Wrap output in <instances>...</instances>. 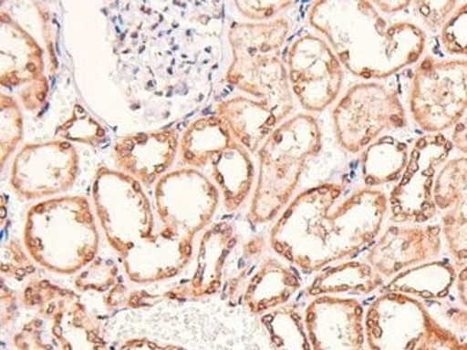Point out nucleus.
I'll list each match as a JSON object with an SVG mask.
<instances>
[{"mask_svg": "<svg viewBox=\"0 0 467 350\" xmlns=\"http://www.w3.org/2000/svg\"><path fill=\"white\" fill-rule=\"evenodd\" d=\"M384 277L364 260H348L321 270L305 290V296H368L383 289Z\"/></svg>", "mask_w": 467, "mask_h": 350, "instance_id": "24", "label": "nucleus"}, {"mask_svg": "<svg viewBox=\"0 0 467 350\" xmlns=\"http://www.w3.org/2000/svg\"><path fill=\"white\" fill-rule=\"evenodd\" d=\"M416 350H467V340H462L433 317Z\"/></svg>", "mask_w": 467, "mask_h": 350, "instance_id": "35", "label": "nucleus"}, {"mask_svg": "<svg viewBox=\"0 0 467 350\" xmlns=\"http://www.w3.org/2000/svg\"><path fill=\"white\" fill-rule=\"evenodd\" d=\"M226 84L244 95L219 102L216 115L226 122L234 139L254 154L294 109L286 65L278 57L266 67Z\"/></svg>", "mask_w": 467, "mask_h": 350, "instance_id": "7", "label": "nucleus"}, {"mask_svg": "<svg viewBox=\"0 0 467 350\" xmlns=\"http://www.w3.org/2000/svg\"><path fill=\"white\" fill-rule=\"evenodd\" d=\"M443 249V232L439 224L389 226L369 247L364 262L387 279L411 267L433 262Z\"/></svg>", "mask_w": 467, "mask_h": 350, "instance_id": "18", "label": "nucleus"}, {"mask_svg": "<svg viewBox=\"0 0 467 350\" xmlns=\"http://www.w3.org/2000/svg\"><path fill=\"white\" fill-rule=\"evenodd\" d=\"M17 304H19V299H17L16 293L6 287L5 280L2 279V326L4 329L6 326H11L16 320Z\"/></svg>", "mask_w": 467, "mask_h": 350, "instance_id": "37", "label": "nucleus"}, {"mask_svg": "<svg viewBox=\"0 0 467 350\" xmlns=\"http://www.w3.org/2000/svg\"><path fill=\"white\" fill-rule=\"evenodd\" d=\"M55 135L68 142H79L89 147H99L106 141V129L97 119L85 111L81 104H75L72 115L59 125Z\"/></svg>", "mask_w": 467, "mask_h": 350, "instance_id": "29", "label": "nucleus"}, {"mask_svg": "<svg viewBox=\"0 0 467 350\" xmlns=\"http://www.w3.org/2000/svg\"><path fill=\"white\" fill-rule=\"evenodd\" d=\"M321 149V127L309 114L295 115L269 135L257 151L259 174L247 216L252 226L268 224L281 216L305 167Z\"/></svg>", "mask_w": 467, "mask_h": 350, "instance_id": "6", "label": "nucleus"}, {"mask_svg": "<svg viewBox=\"0 0 467 350\" xmlns=\"http://www.w3.org/2000/svg\"><path fill=\"white\" fill-rule=\"evenodd\" d=\"M289 31L291 26L285 17H276L268 22L232 25L227 37L234 59L224 81H234L252 74L281 57Z\"/></svg>", "mask_w": 467, "mask_h": 350, "instance_id": "20", "label": "nucleus"}, {"mask_svg": "<svg viewBox=\"0 0 467 350\" xmlns=\"http://www.w3.org/2000/svg\"><path fill=\"white\" fill-rule=\"evenodd\" d=\"M119 350H182L173 345H160L147 339L127 340L121 345Z\"/></svg>", "mask_w": 467, "mask_h": 350, "instance_id": "38", "label": "nucleus"}, {"mask_svg": "<svg viewBox=\"0 0 467 350\" xmlns=\"http://www.w3.org/2000/svg\"><path fill=\"white\" fill-rule=\"evenodd\" d=\"M35 264L36 262L16 239L9 240L5 244L2 252V277L7 276V279L21 283L27 277H34L36 274Z\"/></svg>", "mask_w": 467, "mask_h": 350, "instance_id": "32", "label": "nucleus"}, {"mask_svg": "<svg viewBox=\"0 0 467 350\" xmlns=\"http://www.w3.org/2000/svg\"><path fill=\"white\" fill-rule=\"evenodd\" d=\"M222 194L200 170L167 172L154 187V204L160 230L182 240H194L211 226Z\"/></svg>", "mask_w": 467, "mask_h": 350, "instance_id": "11", "label": "nucleus"}, {"mask_svg": "<svg viewBox=\"0 0 467 350\" xmlns=\"http://www.w3.org/2000/svg\"><path fill=\"white\" fill-rule=\"evenodd\" d=\"M409 105L421 131L441 134L454 129L467 111L466 59L424 57L411 79Z\"/></svg>", "mask_w": 467, "mask_h": 350, "instance_id": "8", "label": "nucleus"}, {"mask_svg": "<svg viewBox=\"0 0 467 350\" xmlns=\"http://www.w3.org/2000/svg\"><path fill=\"white\" fill-rule=\"evenodd\" d=\"M443 134H427L410 151L409 164L389 196V219L394 222L426 224L437 216L434 184L441 165L453 151Z\"/></svg>", "mask_w": 467, "mask_h": 350, "instance_id": "12", "label": "nucleus"}, {"mask_svg": "<svg viewBox=\"0 0 467 350\" xmlns=\"http://www.w3.org/2000/svg\"><path fill=\"white\" fill-rule=\"evenodd\" d=\"M99 242L87 197H54L27 210L24 246L47 272L62 276L78 274L99 256Z\"/></svg>", "mask_w": 467, "mask_h": 350, "instance_id": "4", "label": "nucleus"}, {"mask_svg": "<svg viewBox=\"0 0 467 350\" xmlns=\"http://www.w3.org/2000/svg\"><path fill=\"white\" fill-rule=\"evenodd\" d=\"M308 22L326 36L342 67L371 81L393 77L426 51V32L411 21L389 22L373 2L321 0Z\"/></svg>", "mask_w": 467, "mask_h": 350, "instance_id": "3", "label": "nucleus"}, {"mask_svg": "<svg viewBox=\"0 0 467 350\" xmlns=\"http://www.w3.org/2000/svg\"><path fill=\"white\" fill-rule=\"evenodd\" d=\"M334 131L342 149L351 154L366 151L384 131L407 127V115L399 95L379 82L354 85L332 111Z\"/></svg>", "mask_w": 467, "mask_h": 350, "instance_id": "10", "label": "nucleus"}, {"mask_svg": "<svg viewBox=\"0 0 467 350\" xmlns=\"http://www.w3.org/2000/svg\"><path fill=\"white\" fill-rule=\"evenodd\" d=\"M456 290L462 306L467 309V264L457 274Z\"/></svg>", "mask_w": 467, "mask_h": 350, "instance_id": "41", "label": "nucleus"}, {"mask_svg": "<svg viewBox=\"0 0 467 350\" xmlns=\"http://www.w3.org/2000/svg\"><path fill=\"white\" fill-rule=\"evenodd\" d=\"M234 141V137L223 119L217 115L202 117L192 122L180 139L182 161L189 169H206L214 155Z\"/></svg>", "mask_w": 467, "mask_h": 350, "instance_id": "26", "label": "nucleus"}, {"mask_svg": "<svg viewBox=\"0 0 467 350\" xmlns=\"http://www.w3.org/2000/svg\"><path fill=\"white\" fill-rule=\"evenodd\" d=\"M410 151L406 142L393 135L379 137L361 157V174L368 189L397 182L406 171Z\"/></svg>", "mask_w": 467, "mask_h": 350, "instance_id": "27", "label": "nucleus"}, {"mask_svg": "<svg viewBox=\"0 0 467 350\" xmlns=\"http://www.w3.org/2000/svg\"><path fill=\"white\" fill-rule=\"evenodd\" d=\"M21 304L41 314L54 350H111L97 317L77 292L49 280L31 277L22 290Z\"/></svg>", "mask_w": 467, "mask_h": 350, "instance_id": "9", "label": "nucleus"}, {"mask_svg": "<svg viewBox=\"0 0 467 350\" xmlns=\"http://www.w3.org/2000/svg\"><path fill=\"white\" fill-rule=\"evenodd\" d=\"M411 6H414V14L427 29L437 31L451 19L456 11L457 2H413Z\"/></svg>", "mask_w": 467, "mask_h": 350, "instance_id": "34", "label": "nucleus"}, {"mask_svg": "<svg viewBox=\"0 0 467 350\" xmlns=\"http://www.w3.org/2000/svg\"><path fill=\"white\" fill-rule=\"evenodd\" d=\"M457 274L449 260H433L404 270L384 284L381 292L407 294L421 302H443L456 286Z\"/></svg>", "mask_w": 467, "mask_h": 350, "instance_id": "25", "label": "nucleus"}, {"mask_svg": "<svg viewBox=\"0 0 467 350\" xmlns=\"http://www.w3.org/2000/svg\"><path fill=\"white\" fill-rule=\"evenodd\" d=\"M444 51L453 57H467V2L456 7L441 31Z\"/></svg>", "mask_w": 467, "mask_h": 350, "instance_id": "33", "label": "nucleus"}, {"mask_svg": "<svg viewBox=\"0 0 467 350\" xmlns=\"http://www.w3.org/2000/svg\"><path fill=\"white\" fill-rule=\"evenodd\" d=\"M298 269L281 257H262L242 292L241 304L249 314L262 316L289 304L301 289Z\"/></svg>", "mask_w": 467, "mask_h": 350, "instance_id": "22", "label": "nucleus"}, {"mask_svg": "<svg viewBox=\"0 0 467 350\" xmlns=\"http://www.w3.org/2000/svg\"><path fill=\"white\" fill-rule=\"evenodd\" d=\"M431 312L416 297L381 292L364 314L369 350H416L431 326Z\"/></svg>", "mask_w": 467, "mask_h": 350, "instance_id": "16", "label": "nucleus"}, {"mask_svg": "<svg viewBox=\"0 0 467 350\" xmlns=\"http://www.w3.org/2000/svg\"><path fill=\"white\" fill-rule=\"evenodd\" d=\"M451 142L456 149L467 155V115L454 127Z\"/></svg>", "mask_w": 467, "mask_h": 350, "instance_id": "39", "label": "nucleus"}, {"mask_svg": "<svg viewBox=\"0 0 467 350\" xmlns=\"http://www.w3.org/2000/svg\"><path fill=\"white\" fill-rule=\"evenodd\" d=\"M0 149L2 169L24 139V115L16 99L11 95H0Z\"/></svg>", "mask_w": 467, "mask_h": 350, "instance_id": "30", "label": "nucleus"}, {"mask_svg": "<svg viewBox=\"0 0 467 350\" xmlns=\"http://www.w3.org/2000/svg\"><path fill=\"white\" fill-rule=\"evenodd\" d=\"M387 212L389 197L381 190L322 182L299 192L281 212L269 232V247L302 273H319L371 246Z\"/></svg>", "mask_w": 467, "mask_h": 350, "instance_id": "1", "label": "nucleus"}, {"mask_svg": "<svg viewBox=\"0 0 467 350\" xmlns=\"http://www.w3.org/2000/svg\"><path fill=\"white\" fill-rule=\"evenodd\" d=\"M373 4L383 15H396L399 12L406 11L413 2H373Z\"/></svg>", "mask_w": 467, "mask_h": 350, "instance_id": "40", "label": "nucleus"}, {"mask_svg": "<svg viewBox=\"0 0 467 350\" xmlns=\"http://www.w3.org/2000/svg\"><path fill=\"white\" fill-rule=\"evenodd\" d=\"M92 200L107 242L130 282L161 283L189 266L194 240L176 239L157 229L151 202L137 180L102 167L95 174Z\"/></svg>", "mask_w": 467, "mask_h": 350, "instance_id": "2", "label": "nucleus"}, {"mask_svg": "<svg viewBox=\"0 0 467 350\" xmlns=\"http://www.w3.org/2000/svg\"><path fill=\"white\" fill-rule=\"evenodd\" d=\"M179 149V134L174 129L136 132L117 139L114 159L119 171L151 187L171 169Z\"/></svg>", "mask_w": 467, "mask_h": 350, "instance_id": "19", "label": "nucleus"}, {"mask_svg": "<svg viewBox=\"0 0 467 350\" xmlns=\"http://www.w3.org/2000/svg\"><path fill=\"white\" fill-rule=\"evenodd\" d=\"M261 324L274 350H312L305 316L298 304H288L262 314Z\"/></svg>", "mask_w": 467, "mask_h": 350, "instance_id": "28", "label": "nucleus"}, {"mask_svg": "<svg viewBox=\"0 0 467 350\" xmlns=\"http://www.w3.org/2000/svg\"><path fill=\"white\" fill-rule=\"evenodd\" d=\"M364 307L352 297L321 296L305 309L312 350H369Z\"/></svg>", "mask_w": 467, "mask_h": 350, "instance_id": "17", "label": "nucleus"}, {"mask_svg": "<svg viewBox=\"0 0 467 350\" xmlns=\"http://www.w3.org/2000/svg\"><path fill=\"white\" fill-rule=\"evenodd\" d=\"M79 154L64 139L26 144L12 164L11 186L24 200L54 199L74 187Z\"/></svg>", "mask_w": 467, "mask_h": 350, "instance_id": "14", "label": "nucleus"}, {"mask_svg": "<svg viewBox=\"0 0 467 350\" xmlns=\"http://www.w3.org/2000/svg\"><path fill=\"white\" fill-rule=\"evenodd\" d=\"M119 272L116 262L97 257L91 264L75 276L74 284L79 293L95 292L104 296L119 283Z\"/></svg>", "mask_w": 467, "mask_h": 350, "instance_id": "31", "label": "nucleus"}, {"mask_svg": "<svg viewBox=\"0 0 467 350\" xmlns=\"http://www.w3.org/2000/svg\"><path fill=\"white\" fill-rule=\"evenodd\" d=\"M434 201L451 257L467 262V157L451 160L437 174Z\"/></svg>", "mask_w": 467, "mask_h": 350, "instance_id": "21", "label": "nucleus"}, {"mask_svg": "<svg viewBox=\"0 0 467 350\" xmlns=\"http://www.w3.org/2000/svg\"><path fill=\"white\" fill-rule=\"evenodd\" d=\"M237 11L241 12L242 16L251 19L254 22H268V19L276 16L284 12L285 9L294 6V2H234Z\"/></svg>", "mask_w": 467, "mask_h": 350, "instance_id": "36", "label": "nucleus"}, {"mask_svg": "<svg viewBox=\"0 0 467 350\" xmlns=\"http://www.w3.org/2000/svg\"><path fill=\"white\" fill-rule=\"evenodd\" d=\"M285 65L292 94L305 111H326L338 98L344 69L328 42L302 35L289 46Z\"/></svg>", "mask_w": 467, "mask_h": 350, "instance_id": "13", "label": "nucleus"}, {"mask_svg": "<svg viewBox=\"0 0 467 350\" xmlns=\"http://www.w3.org/2000/svg\"><path fill=\"white\" fill-rule=\"evenodd\" d=\"M212 180L221 191L227 212L244 206L254 182V164L251 152L234 139L229 147L214 155L211 161Z\"/></svg>", "mask_w": 467, "mask_h": 350, "instance_id": "23", "label": "nucleus"}, {"mask_svg": "<svg viewBox=\"0 0 467 350\" xmlns=\"http://www.w3.org/2000/svg\"><path fill=\"white\" fill-rule=\"evenodd\" d=\"M0 85L17 92L27 111L44 108L49 94L41 45L11 15H0Z\"/></svg>", "mask_w": 467, "mask_h": 350, "instance_id": "15", "label": "nucleus"}, {"mask_svg": "<svg viewBox=\"0 0 467 350\" xmlns=\"http://www.w3.org/2000/svg\"><path fill=\"white\" fill-rule=\"evenodd\" d=\"M266 252L262 234L244 232L234 220H222L204 232L196 267L189 280L163 293L164 299L187 302L221 294L231 306L241 304L242 292Z\"/></svg>", "mask_w": 467, "mask_h": 350, "instance_id": "5", "label": "nucleus"}]
</instances>
